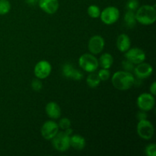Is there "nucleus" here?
Wrapping results in <instances>:
<instances>
[{
  "label": "nucleus",
  "mask_w": 156,
  "mask_h": 156,
  "mask_svg": "<svg viewBox=\"0 0 156 156\" xmlns=\"http://www.w3.org/2000/svg\"><path fill=\"white\" fill-rule=\"evenodd\" d=\"M135 77L130 72L117 71L111 77V82L115 88L120 91L129 90L135 82Z\"/></svg>",
  "instance_id": "f257e3e1"
},
{
  "label": "nucleus",
  "mask_w": 156,
  "mask_h": 156,
  "mask_svg": "<svg viewBox=\"0 0 156 156\" xmlns=\"http://www.w3.org/2000/svg\"><path fill=\"white\" fill-rule=\"evenodd\" d=\"M136 13V21L143 25H151L156 20L155 5H144L138 8Z\"/></svg>",
  "instance_id": "f03ea898"
},
{
  "label": "nucleus",
  "mask_w": 156,
  "mask_h": 156,
  "mask_svg": "<svg viewBox=\"0 0 156 156\" xmlns=\"http://www.w3.org/2000/svg\"><path fill=\"white\" fill-rule=\"evenodd\" d=\"M79 65L84 71L93 73L98 68V59L92 53H85L79 57Z\"/></svg>",
  "instance_id": "7ed1b4c3"
},
{
  "label": "nucleus",
  "mask_w": 156,
  "mask_h": 156,
  "mask_svg": "<svg viewBox=\"0 0 156 156\" xmlns=\"http://www.w3.org/2000/svg\"><path fill=\"white\" fill-rule=\"evenodd\" d=\"M99 18L104 24L111 25L118 21L120 18V11L115 6H108L101 12Z\"/></svg>",
  "instance_id": "20e7f679"
},
{
  "label": "nucleus",
  "mask_w": 156,
  "mask_h": 156,
  "mask_svg": "<svg viewBox=\"0 0 156 156\" xmlns=\"http://www.w3.org/2000/svg\"><path fill=\"white\" fill-rule=\"evenodd\" d=\"M52 145L56 150L59 152H66L70 147V136L66 132H58V133L52 139Z\"/></svg>",
  "instance_id": "39448f33"
},
{
  "label": "nucleus",
  "mask_w": 156,
  "mask_h": 156,
  "mask_svg": "<svg viewBox=\"0 0 156 156\" xmlns=\"http://www.w3.org/2000/svg\"><path fill=\"white\" fill-rule=\"evenodd\" d=\"M137 133L140 138L145 140H149L154 135V126L147 119L139 120L136 127Z\"/></svg>",
  "instance_id": "423d86ee"
},
{
  "label": "nucleus",
  "mask_w": 156,
  "mask_h": 156,
  "mask_svg": "<svg viewBox=\"0 0 156 156\" xmlns=\"http://www.w3.org/2000/svg\"><path fill=\"white\" fill-rule=\"evenodd\" d=\"M136 103L140 111L147 112L153 109L155 107V96L152 95L151 93H143L137 98Z\"/></svg>",
  "instance_id": "0eeeda50"
},
{
  "label": "nucleus",
  "mask_w": 156,
  "mask_h": 156,
  "mask_svg": "<svg viewBox=\"0 0 156 156\" xmlns=\"http://www.w3.org/2000/svg\"><path fill=\"white\" fill-rule=\"evenodd\" d=\"M59 132L58 123L53 120H47L41 126L42 136L47 140H51Z\"/></svg>",
  "instance_id": "6e6552de"
},
{
  "label": "nucleus",
  "mask_w": 156,
  "mask_h": 156,
  "mask_svg": "<svg viewBox=\"0 0 156 156\" xmlns=\"http://www.w3.org/2000/svg\"><path fill=\"white\" fill-rule=\"evenodd\" d=\"M125 57L134 65H137V64L144 62L146 56L144 50L142 49L138 48V47H133L125 52Z\"/></svg>",
  "instance_id": "1a4fd4ad"
},
{
  "label": "nucleus",
  "mask_w": 156,
  "mask_h": 156,
  "mask_svg": "<svg viewBox=\"0 0 156 156\" xmlns=\"http://www.w3.org/2000/svg\"><path fill=\"white\" fill-rule=\"evenodd\" d=\"M52 71V66L48 61L41 60L35 65L34 69V76L39 79H47Z\"/></svg>",
  "instance_id": "9d476101"
},
{
  "label": "nucleus",
  "mask_w": 156,
  "mask_h": 156,
  "mask_svg": "<svg viewBox=\"0 0 156 156\" xmlns=\"http://www.w3.org/2000/svg\"><path fill=\"white\" fill-rule=\"evenodd\" d=\"M105 45V39L100 35H94L90 38L88 41V48L90 53L94 55H97L103 51Z\"/></svg>",
  "instance_id": "9b49d317"
},
{
  "label": "nucleus",
  "mask_w": 156,
  "mask_h": 156,
  "mask_svg": "<svg viewBox=\"0 0 156 156\" xmlns=\"http://www.w3.org/2000/svg\"><path fill=\"white\" fill-rule=\"evenodd\" d=\"M134 75L138 79H145L150 77L153 73V67L147 62H143L137 64L133 69Z\"/></svg>",
  "instance_id": "f8f14e48"
},
{
  "label": "nucleus",
  "mask_w": 156,
  "mask_h": 156,
  "mask_svg": "<svg viewBox=\"0 0 156 156\" xmlns=\"http://www.w3.org/2000/svg\"><path fill=\"white\" fill-rule=\"evenodd\" d=\"M62 76L66 79H73L76 81H79L83 78L84 75L80 70L76 69L72 64L66 63L64 64L62 69Z\"/></svg>",
  "instance_id": "ddd939ff"
},
{
  "label": "nucleus",
  "mask_w": 156,
  "mask_h": 156,
  "mask_svg": "<svg viewBox=\"0 0 156 156\" xmlns=\"http://www.w3.org/2000/svg\"><path fill=\"white\" fill-rule=\"evenodd\" d=\"M38 5L41 10L49 15L55 14L59 9V0H38Z\"/></svg>",
  "instance_id": "4468645a"
},
{
  "label": "nucleus",
  "mask_w": 156,
  "mask_h": 156,
  "mask_svg": "<svg viewBox=\"0 0 156 156\" xmlns=\"http://www.w3.org/2000/svg\"><path fill=\"white\" fill-rule=\"evenodd\" d=\"M45 111L47 115L53 120L59 119L61 116V108L57 103L50 101L46 105Z\"/></svg>",
  "instance_id": "2eb2a0df"
},
{
  "label": "nucleus",
  "mask_w": 156,
  "mask_h": 156,
  "mask_svg": "<svg viewBox=\"0 0 156 156\" xmlns=\"http://www.w3.org/2000/svg\"><path fill=\"white\" fill-rule=\"evenodd\" d=\"M131 47L130 38L128 35L125 34H121L117 37V47L118 50L122 53L127 51Z\"/></svg>",
  "instance_id": "dca6fc26"
},
{
  "label": "nucleus",
  "mask_w": 156,
  "mask_h": 156,
  "mask_svg": "<svg viewBox=\"0 0 156 156\" xmlns=\"http://www.w3.org/2000/svg\"><path fill=\"white\" fill-rule=\"evenodd\" d=\"M86 141L82 136L76 134L70 136V146L74 149L78 151H81L85 149Z\"/></svg>",
  "instance_id": "f3484780"
},
{
  "label": "nucleus",
  "mask_w": 156,
  "mask_h": 156,
  "mask_svg": "<svg viewBox=\"0 0 156 156\" xmlns=\"http://www.w3.org/2000/svg\"><path fill=\"white\" fill-rule=\"evenodd\" d=\"M114 63V57L109 53H105L101 54L98 60V64L102 69H109Z\"/></svg>",
  "instance_id": "a211bd4d"
},
{
  "label": "nucleus",
  "mask_w": 156,
  "mask_h": 156,
  "mask_svg": "<svg viewBox=\"0 0 156 156\" xmlns=\"http://www.w3.org/2000/svg\"><path fill=\"white\" fill-rule=\"evenodd\" d=\"M123 19H124L125 24L129 28H133L135 27L137 22L136 18V13L133 11H126Z\"/></svg>",
  "instance_id": "6ab92c4d"
},
{
  "label": "nucleus",
  "mask_w": 156,
  "mask_h": 156,
  "mask_svg": "<svg viewBox=\"0 0 156 156\" xmlns=\"http://www.w3.org/2000/svg\"><path fill=\"white\" fill-rule=\"evenodd\" d=\"M86 82L87 85L90 88H97L100 85L101 79L99 78L98 73H95L94 72H93V73H90V74L87 76Z\"/></svg>",
  "instance_id": "aec40b11"
},
{
  "label": "nucleus",
  "mask_w": 156,
  "mask_h": 156,
  "mask_svg": "<svg viewBox=\"0 0 156 156\" xmlns=\"http://www.w3.org/2000/svg\"><path fill=\"white\" fill-rule=\"evenodd\" d=\"M101 11L100 8L98 5H91L88 6V10H87L88 15L92 18H99L101 15Z\"/></svg>",
  "instance_id": "412c9836"
},
{
  "label": "nucleus",
  "mask_w": 156,
  "mask_h": 156,
  "mask_svg": "<svg viewBox=\"0 0 156 156\" xmlns=\"http://www.w3.org/2000/svg\"><path fill=\"white\" fill-rule=\"evenodd\" d=\"M10 10V2L9 0H0V15H7Z\"/></svg>",
  "instance_id": "4be33fe9"
},
{
  "label": "nucleus",
  "mask_w": 156,
  "mask_h": 156,
  "mask_svg": "<svg viewBox=\"0 0 156 156\" xmlns=\"http://www.w3.org/2000/svg\"><path fill=\"white\" fill-rule=\"evenodd\" d=\"M140 7V2L138 0H128L126 3V9L127 11L136 12Z\"/></svg>",
  "instance_id": "5701e85b"
},
{
  "label": "nucleus",
  "mask_w": 156,
  "mask_h": 156,
  "mask_svg": "<svg viewBox=\"0 0 156 156\" xmlns=\"http://www.w3.org/2000/svg\"><path fill=\"white\" fill-rule=\"evenodd\" d=\"M58 126H59V128H61L62 129L65 130V129L71 127V121L67 117H64V118H62L59 120Z\"/></svg>",
  "instance_id": "b1692460"
},
{
  "label": "nucleus",
  "mask_w": 156,
  "mask_h": 156,
  "mask_svg": "<svg viewBox=\"0 0 156 156\" xmlns=\"http://www.w3.org/2000/svg\"><path fill=\"white\" fill-rule=\"evenodd\" d=\"M98 75L101 81H107L111 77V73L107 69H101V70H99Z\"/></svg>",
  "instance_id": "393cba45"
},
{
  "label": "nucleus",
  "mask_w": 156,
  "mask_h": 156,
  "mask_svg": "<svg viewBox=\"0 0 156 156\" xmlns=\"http://www.w3.org/2000/svg\"><path fill=\"white\" fill-rule=\"evenodd\" d=\"M146 155L148 156H155L156 155V145L155 143H151L148 145L145 149Z\"/></svg>",
  "instance_id": "a878e982"
},
{
  "label": "nucleus",
  "mask_w": 156,
  "mask_h": 156,
  "mask_svg": "<svg viewBox=\"0 0 156 156\" xmlns=\"http://www.w3.org/2000/svg\"><path fill=\"white\" fill-rule=\"evenodd\" d=\"M31 87L34 91H41L43 88V84L41 82V79H37H37H34L31 82Z\"/></svg>",
  "instance_id": "bb28decb"
},
{
  "label": "nucleus",
  "mask_w": 156,
  "mask_h": 156,
  "mask_svg": "<svg viewBox=\"0 0 156 156\" xmlns=\"http://www.w3.org/2000/svg\"><path fill=\"white\" fill-rule=\"evenodd\" d=\"M122 66H123V70L125 71H127V72H132L133 71V69H134V64L132 63L130 61L127 60V59H125V60L123 61L122 62Z\"/></svg>",
  "instance_id": "cd10ccee"
},
{
  "label": "nucleus",
  "mask_w": 156,
  "mask_h": 156,
  "mask_svg": "<svg viewBox=\"0 0 156 156\" xmlns=\"http://www.w3.org/2000/svg\"><path fill=\"white\" fill-rule=\"evenodd\" d=\"M137 118H138L139 120L147 119V114H146V111H141L140 112H139L138 114H137Z\"/></svg>",
  "instance_id": "c85d7f7f"
},
{
  "label": "nucleus",
  "mask_w": 156,
  "mask_h": 156,
  "mask_svg": "<svg viewBox=\"0 0 156 156\" xmlns=\"http://www.w3.org/2000/svg\"><path fill=\"white\" fill-rule=\"evenodd\" d=\"M149 90H150V93L152 94V95L155 96L156 94V82H153L152 85L149 87Z\"/></svg>",
  "instance_id": "c756f323"
},
{
  "label": "nucleus",
  "mask_w": 156,
  "mask_h": 156,
  "mask_svg": "<svg viewBox=\"0 0 156 156\" xmlns=\"http://www.w3.org/2000/svg\"><path fill=\"white\" fill-rule=\"evenodd\" d=\"M25 2L29 5H35L38 3V0H25Z\"/></svg>",
  "instance_id": "7c9ffc66"
}]
</instances>
